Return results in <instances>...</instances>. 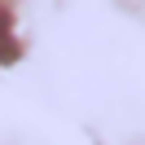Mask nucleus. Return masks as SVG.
Instances as JSON below:
<instances>
[{"label":"nucleus","mask_w":145,"mask_h":145,"mask_svg":"<svg viewBox=\"0 0 145 145\" xmlns=\"http://www.w3.org/2000/svg\"><path fill=\"white\" fill-rule=\"evenodd\" d=\"M13 57H18V40H13V13H9V5L0 0V66L13 62Z\"/></svg>","instance_id":"1"}]
</instances>
